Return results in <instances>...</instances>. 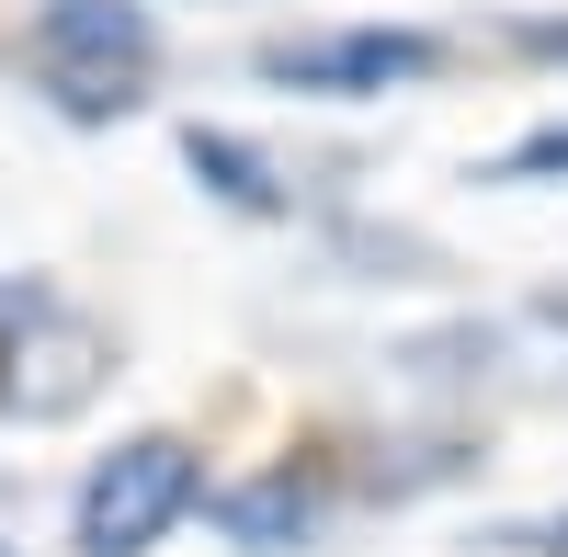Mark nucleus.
I'll list each match as a JSON object with an SVG mask.
<instances>
[{
	"mask_svg": "<svg viewBox=\"0 0 568 557\" xmlns=\"http://www.w3.org/2000/svg\"><path fill=\"white\" fill-rule=\"evenodd\" d=\"M171 58L160 0H34L23 12V69L69 125H125Z\"/></svg>",
	"mask_w": 568,
	"mask_h": 557,
	"instance_id": "1",
	"label": "nucleus"
},
{
	"mask_svg": "<svg viewBox=\"0 0 568 557\" xmlns=\"http://www.w3.org/2000/svg\"><path fill=\"white\" fill-rule=\"evenodd\" d=\"M205 489H216V467H205L194 433H171V422L160 433H114L69 489V557H160L205 513Z\"/></svg>",
	"mask_w": 568,
	"mask_h": 557,
	"instance_id": "2",
	"label": "nucleus"
},
{
	"mask_svg": "<svg viewBox=\"0 0 568 557\" xmlns=\"http://www.w3.org/2000/svg\"><path fill=\"white\" fill-rule=\"evenodd\" d=\"M455 45L433 23H296L251 45L262 91H296V103H387V91H433Z\"/></svg>",
	"mask_w": 568,
	"mask_h": 557,
	"instance_id": "3",
	"label": "nucleus"
},
{
	"mask_svg": "<svg viewBox=\"0 0 568 557\" xmlns=\"http://www.w3.org/2000/svg\"><path fill=\"white\" fill-rule=\"evenodd\" d=\"M114 376H125V342H114V318H91L80 296H45L34 318L0 331V422H12V433L91 422Z\"/></svg>",
	"mask_w": 568,
	"mask_h": 557,
	"instance_id": "4",
	"label": "nucleus"
},
{
	"mask_svg": "<svg viewBox=\"0 0 568 557\" xmlns=\"http://www.w3.org/2000/svg\"><path fill=\"white\" fill-rule=\"evenodd\" d=\"M205 524L227 557H318L329 524H342V467L329 455H273V467H240L205 489Z\"/></svg>",
	"mask_w": 568,
	"mask_h": 557,
	"instance_id": "5",
	"label": "nucleus"
},
{
	"mask_svg": "<svg viewBox=\"0 0 568 557\" xmlns=\"http://www.w3.org/2000/svg\"><path fill=\"white\" fill-rule=\"evenodd\" d=\"M182 171H194V194H205V205H227L240 227H284V216L307 205V182L284 171V160L262 149V136H240V125H205V114L182 125Z\"/></svg>",
	"mask_w": 568,
	"mask_h": 557,
	"instance_id": "6",
	"label": "nucleus"
},
{
	"mask_svg": "<svg viewBox=\"0 0 568 557\" xmlns=\"http://www.w3.org/2000/svg\"><path fill=\"white\" fill-rule=\"evenodd\" d=\"M500 353H511V331L500 318H444V331H420V342H398L387 364L420 387V398H478L489 376H500Z\"/></svg>",
	"mask_w": 568,
	"mask_h": 557,
	"instance_id": "7",
	"label": "nucleus"
},
{
	"mask_svg": "<svg viewBox=\"0 0 568 557\" xmlns=\"http://www.w3.org/2000/svg\"><path fill=\"white\" fill-rule=\"evenodd\" d=\"M489 455L466 433H433V444H398V467L375 455V467H342V500H433V489H466Z\"/></svg>",
	"mask_w": 568,
	"mask_h": 557,
	"instance_id": "8",
	"label": "nucleus"
},
{
	"mask_svg": "<svg viewBox=\"0 0 568 557\" xmlns=\"http://www.w3.org/2000/svg\"><path fill=\"white\" fill-rule=\"evenodd\" d=\"M329 262L353 273V285H433L444 251L420 240V227H387V216H329Z\"/></svg>",
	"mask_w": 568,
	"mask_h": 557,
	"instance_id": "9",
	"label": "nucleus"
},
{
	"mask_svg": "<svg viewBox=\"0 0 568 557\" xmlns=\"http://www.w3.org/2000/svg\"><path fill=\"white\" fill-rule=\"evenodd\" d=\"M466 182H489V194H546V182H568V114H546V125H524L511 149H489Z\"/></svg>",
	"mask_w": 568,
	"mask_h": 557,
	"instance_id": "10",
	"label": "nucleus"
},
{
	"mask_svg": "<svg viewBox=\"0 0 568 557\" xmlns=\"http://www.w3.org/2000/svg\"><path fill=\"white\" fill-rule=\"evenodd\" d=\"M489 546H511V557H568V513H546V524H511V535H489Z\"/></svg>",
	"mask_w": 568,
	"mask_h": 557,
	"instance_id": "11",
	"label": "nucleus"
},
{
	"mask_svg": "<svg viewBox=\"0 0 568 557\" xmlns=\"http://www.w3.org/2000/svg\"><path fill=\"white\" fill-rule=\"evenodd\" d=\"M45 296H58V285H45V273H0V331H12V318H34Z\"/></svg>",
	"mask_w": 568,
	"mask_h": 557,
	"instance_id": "12",
	"label": "nucleus"
},
{
	"mask_svg": "<svg viewBox=\"0 0 568 557\" xmlns=\"http://www.w3.org/2000/svg\"><path fill=\"white\" fill-rule=\"evenodd\" d=\"M511 45H524V58H568V12H535V23H511Z\"/></svg>",
	"mask_w": 568,
	"mask_h": 557,
	"instance_id": "13",
	"label": "nucleus"
},
{
	"mask_svg": "<svg viewBox=\"0 0 568 557\" xmlns=\"http://www.w3.org/2000/svg\"><path fill=\"white\" fill-rule=\"evenodd\" d=\"M535 331H568V285H546V296H535Z\"/></svg>",
	"mask_w": 568,
	"mask_h": 557,
	"instance_id": "14",
	"label": "nucleus"
},
{
	"mask_svg": "<svg viewBox=\"0 0 568 557\" xmlns=\"http://www.w3.org/2000/svg\"><path fill=\"white\" fill-rule=\"evenodd\" d=\"M0 557H12V546H0Z\"/></svg>",
	"mask_w": 568,
	"mask_h": 557,
	"instance_id": "15",
	"label": "nucleus"
}]
</instances>
